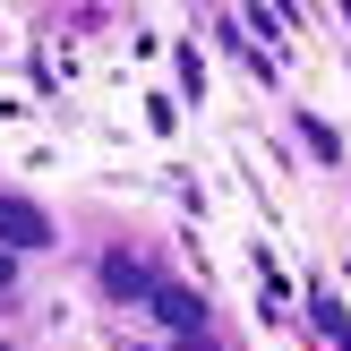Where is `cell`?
Here are the masks:
<instances>
[{
    "instance_id": "4",
    "label": "cell",
    "mask_w": 351,
    "mask_h": 351,
    "mask_svg": "<svg viewBox=\"0 0 351 351\" xmlns=\"http://www.w3.org/2000/svg\"><path fill=\"white\" fill-rule=\"evenodd\" d=\"M317 335H326V343H335V351H351V317H343V308H335V300H326V291H317Z\"/></svg>"
},
{
    "instance_id": "2",
    "label": "cell",
    "mask_w": 351,
    "mask_h": 351,
    "mask_svg": "<svg viewBox=\"0 0 351 351\" xmlns=\"http://www.w3.org/2000/svg\"><path fill=\"white\" fill-rule=\"evenodd\" d=\"M146 300H154V317H163L171 335H206V300H197V291H180V283H154Z\"/></svg>"
},
{
    "instance_id": "1",
    "label": "cell",
    "mask_w": 351,
    "mask_h": 351,
    "mask_svg": "<svg viewBox=\"0 0 351 351\" xmlns=\"http://www.w3.org/2000/svg\"><path fill=\"white\" fill-rule=\"evenodd\" d=\"M43 240H51V215H43V206L0 197V257H9V249H43Z\"/></svg>"
},
{
    "instance_id": "5",
    "label": "cell",
    "mask_w": 351,
    "mask_h": 351,
    "mask_svg": "<svg viewBox=\"0 0 351 351\" xmlns=\"http://www.w3.org/2000/svg\"><path fill=\"white\" fill-rule=\"evenodd\" d=\"M180 351H215V343H206V335H189V343H180Z\"/></svg>"
},
{
    "instance_id": "7",
    "label": "cell",
    "mask_w": 351,
    "mask_h": 351,
    "mask_svg": "<svg viewBox=\"0 0 351 351\" xmlns=\"http://www.w3.org/2000/svg\"><path fill=\"white\" fill-rule=\"evenodd\" d=\"M0 351H9V343H0Z\"/></svg>"
},
{
    "instance_id": "6",
    "label": "cell",
    "mask_w": 351,
    "mask_h": 351,
    "mask_svg": "<svg viewBox=\"0 0 351 351\" xmlns=\"http://www.w3.org/2000/svg\"><path fill=\"white\" fill-rule=\"evenodd\" d=\"M9 274H17V266H9V257H0V291H9Z\"/></svg>"
},
{
    "instance_id": "3",
    "label": "cell",
    "mask_w": 351,
    "mask_h": 351,
    "mask_svg": "<svg viewBox=\"0 0 351 351\" xmlns=\"http://www.w3.org/2000/svg\"><path fill=\"white\" fill-rule=\"evenodd\" d=\"M103 283H112L120 300H137V291H154V274L137 266V257H112V266H103Z\"/></svg>"
}]
</instances>
